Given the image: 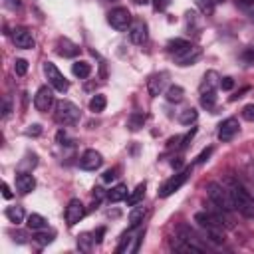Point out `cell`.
Masks as SVG:
<instances>
[{
    "label": "cell",
    "mask_w": 254,
    "mask_h": 254,
    "mask_svg": "<svg viewBox=\"0 0 254 254\" xmlns=\"http://www.w3.org/2000/svg\"><path fill=\"white\" fill-rule=\"evenodd\" d=\"M194 222L206 232V236L212 240V242H222V228L226 224V220L220 216V214H214V212H208V210H200L194 214Z\"/></svg>",
    "instance_id": "1"
},
{
    "label": "cell",
    "mask_w": 254,
    "mask_h": 254,
    "mask_svg": "<svg viewBox=\"0 0 254 254\" xmlns=\"http://www.w3.org/2000/svg\"><path fill=\"white\" fill-rule=\"evenodd\" d=\"M228 190H230L234 208H236L240 214H244L246 218H254V198H252L250 192L244 189V185H240L238 181L230 179V181H228Z\"/></svg>",
    "instance_id": "2"
},
{
    "label": "cell",
    "mask_w": 254,
    "mask_h": 254,
    "mask_svg": "<svg viewBox=\"0 0 254 254\" xmlns=\"http://www.w3.org/2000/svg\"><path fill=\"white\" fill-rule=\"evenodd\" d=\"M206 194H208L210 202H212L218 210H222V212H232V210H236L228 187H224V185L212 181V183L206 185Z\"/></svg>",
    "instance_id": "3"
},
{
    "label": "cell",
    "mask_w": 254,
    "mask_h": 254,
    "mask_svg": "<svg viewBox=\"0 0 254 254\" xmlns=\"http://www.w3.org/2000/svg\"><path fill=\"white\" fill-rule=\"evenodd\" d=\"M54 119L60 125H75L81 119V113L75 103H71L67 99H60L54 105Z\"/></svg>",
    "instance_id": "4"
},
{
    "label": "cell",
    "mask_w": 254,
    "mask_h": 254,
    "mask_svg": "<svg viewBox=\"0 0 254 254\" xmlns=\"http://www.w3.org/2000/svg\"><path fill=\"white\" fill-rule=\"evenodd\" d=\"M190 173H192V165H190V167H187L185 171L175 173L169 181H165V183H163V187L159 189V196H161V198H167V196H171L173 192H177V190L187 183V179L190 177Z\"/></svg>",
    "instance_id": "5"
},
{
    "label": "cell",
    "mask_w": 254,
    "mask_h": 254,
    "mask_svg": "<svg viewBox=\"0 0 254 254\" xmlns=\"http://www.w3.org/2000/svg\"><path fill=\"white\" fill-rule=\"evenodd\" d=\"M44 73H46V77H48V83L56 89V91H67V87H69V81L65 79V75L56 67V64H52V62H44Z\"/></svg>",
    "instance_id": "6"
},
{
    "label": "cell",
    "mask_w": 254,
    "mask_h": 254,
    "mask_svg": "<svg viewBox=\"0 0 254 254\" xmlns=\"http://www.w3.org/2000/svg\"><path fill=\"white\" fill-rule=\"evenodd\" d=\"M107 22L111 24V28L123 32V30H127V28L133 24V18H131V12H129L127 8L117 6V8H113V10L107 14Z\"/></svg>",
    "instance_id": "7"
},
{
    "label": "cell",
    "mask_w": 254,
    "mask_h": 254,
    "mask_svg": "<svg viewBox=\"0 0 254 254\" xmlns=\"http://www.w3.org/2000/svg\"><path fill=\"white\" fill-rule=\"evenodd\" d=\"M200 54H202V50H200L198 46H194V44L189 42L185 48H181L179 52L173 54V60H175L179 65H192V64L200 58Z\"/></svg>",
    "instance_id": "8"
},
{
    "label": "cell",
    "mask_w": 254,
    "mask_h": 254,
    "mask_svg": "<svg viewBox=\"0 0 254 254\" xmlns=\"http://www.w3.org/2000/svg\"><path fill=\"white\" fill-rule=\"evenodd\" d=\"M52 105H54V91H52L48 85L38 87V91H36V95H34V107H36L40 113H46V111H50Z\"/></svg>",
    "instance_id": "9"
},
{
    "label": "cell",
    "mask_w": 254,
    "mask_h": 254,
    "mask_svg": "<svg viewBox=\"0 0 254 254\" xmlns=\"http://www.w3.org/2000/svg\"><path fill=\"white\" fill-rule=\"evenodd\" d=\"M83 214H85L83 202H81L79 198H71V200L67 202V206H65V222H67V226L77 224V222L83 218Z\"/></svg>",
    "instance_id": "10"
},
{
    "label": "cell",
    "mask_w": 254,
    "mask_h": 254,
    "mask_svg": "<svg viewBox=\"0 0 254 254\" xmlns=\"http://www.w3.org/2000/svg\"><path fill=\"white\" fill-rule=\"evenodd\" d=\"M238 129H240V125H238V119H236V117L224 119V121L218 125V141H222V143L232 141V139L236 137Z\"/></svg>",
    "instance_id": "11"
},
{
    "label": "cell",
    "mask_w": 254,
    "mask_h": 254,
    "mask_svg": "<svg viewBox=\"0 0 254 254\" xmlns=\"http://www.w3.org/2000/svg\"><path fill=\"white\" fill-rule=\"evenodd\" d=\"M101 165H103V157H101V153L95 151V149H87V151H83V155L79 157V167H81L83 171H97Z\"/></svg>",
    "instance_id": "12"
},
{
    "label": "cell",
    "mask_w": 254,
    "mask_h": 254,
    "mask_svg": "<svg viewBox=\"0 0 254 254\" xmlns=\"http://www.w3.org/2000/svg\"><path fill=\"white\" fill-rule=\"evenodd\" d=\"M12 42H14V46L20 48V50H32V48L36 46L32 34H30L26 28H20V26L12 30Z\"/></svg>",
    "instance_id": "13"
},
{
    "label": "cell",
    "mask_w": 254,
    "mask_h": 254,
    "mask_svg": "<svg viewBox=\"0 0 254 254\" xmlns=\"http://www.w3.org/2000/svg\"><path fill=\"white\" fill-rule=\"evenodd\" d=\"M167 79H169V73H167V71H157V73L149 75V79H147V89H149V93H151L153 97L161 95V93L165 91Z\"/></svg>",
    "instance_id": "14"
},
{
    "label": "cell",
    "mask_w": 254,
    "mask_h": 254,
    "mask_svg": "<svg viewBox=\"0 0 254 254\" xmlns=\"http://www.w3.org/2000/svg\"><path fill=\"white\" fill-rule=\"evenodd\" d=\"M147 38H149V34H147V24H145L143 20H135V22L129 26V40H131L135 46H141V44L147 42Z\"/></svg>",
    "instance_id": "15"
},
{
    "label": "cell",
    "mask_w": 254,
    "mask_h": 254,
    "mask_svg": "<svg viewBox=\"0 0 254 254\" xmlns=\"http://www.w3.org/2000/svg\"><path fill=\"white\" fill-rule=\"evenodd\" d=\"M36 189V179L30 173H18L16 175V190L20 194H28Z\"/></svg>",
    "instance_id": "16"
},
{
    "label": "cell",
    "mask_w": 254,
    "mask_h": 254,
    "mask_svg": "<svg viewBox=\"0 0 254 254\" xmlns=\"http://www.w3.org/2000/svg\"><path fill=\"white\" fill-rule=\"evenodd\" d=\"M56 52L64 58H73L79 54V46H75L73 42H69L67 38H60L58 44H56Z\"/></svg>",
    "instance_id": "17"
},
{
    "label": "cell",
    "mask_w": 254,
    "mask_h": 254,
    "mask_svg": "<svg viewBox=\"0 0 254 254\" xmlns=\"http://www.w3.org/2000/svg\"><path fill=\"white\" fill-rule=\"evenodd\" d=\"M127 194H129V190H127V185H115V187H111V190L107 192V200L109 202H121V200H125L127 198Z\"/></svg>",
    "instance_id": "18"
},
{
    "label": "cell",
    "mask_w": 254,
    "mask_h": 254,
    "mask_svg": "<svg viewBox=\"0 0 254 254\" xmlns=\"http://www.w3.org/2000/svg\"><path fill=\"white\" fill-rule=\"evenodd\" d=\"M71 73H73L75 77H79V79H85V77H89V73H91V64H87V62H83V60H77V62L71 64Z\"/></svg>",
    "instance_id": "19"
},
{
    "label": "cell",
    "mask_w": 254,
    "mask_h": 254,
    "mask_svg": "<svg viewBox=\"0 0 254 254\" xmlns=\"http://www.w3.org/2000/svg\"><path fill=\"white\" fill-rule=\"evenodd\" d=\"M145 189H147V185H145V183H139V185H137V187L127 194V198H125V200H127V204H129V206L139 204V202L143 200V196H145Z\"/></svg>",
    "instance_id": "20"
},
{
    "label": "cell",
    "mask_w": 254,
    "mask_h": 254,
    "mask_svg": "<svg viewBox=\"0 0 254 254\" xmlns=\"http://www.w3.org/2000/svg\"><path fill=\"white\" fill-rule=\"evenodd\" d=\"M26 224H28V228L30 230H44L46 226H48V218H44L42 214H38V212H32L28 218H26Z\"/></svg>",
    "instance_id": "21"
},
{
    "label": "cell",
    "mask_w": 254,
    "mask_h": 254,
    "mask_svg": "<svg viewBox=\"0 0 254 254\" xmlns=\"http://www.w3.org/2000/svg\"><path fill=\"white\" fill-rule=\"evenodd\" d=\"M165 97H167L169 103H179V101H183V97H185V89H183L181 85H169V87L165 89Z\"/></svg>",
    "instance_id": "22"
},
{
    "label": "cell",
    "mask_w": 254,
    "mask_h": 254,
    "mask_svg": "<svg viewBox=\"0 0 254 254\" xmlns=\"http://www.w3.org/2000/svg\"><path fill=\"white\" fill-rule=\"evenodd\" d=\"M200 105L204 109H214V105H216V89H200Z\"/></svg>",
    "instance_id": "23"
},
{
    "label": "cell",
    "mask_w": 254,
    "mask_h": 254,
    "mask_svg": "<svg viewBox=\"0 0 254 254\" xmlns=\"http://www.w3.org/2000/svg\"><path fill=\"white\" fill-rule=\"evenodd\" d=\"M4 214H6V218H8L10 222H14V224H20V222L24 220V208L18 206V204H14V206H6Z\"/></svg>",
    "instance_id": "24"
},
{
    "label": "cell",
    "mask_w": 254,
    "mask_h": 254,
    "mask_svg": "<svg viewBox=\"0 0 254 254\" xmlns=\"http://www.w3.org/2000/svg\"><path fill=\"white\" fill-rule=\"evenodd\" d=\"M145 113H141V111H133L131 115H129V119H127V127L131 129V131H139L143 125H145Z\"/></svg>",
    "instance_id": "25"
},
{
    "label": "cell",
    "mask_w": 254,
    "mask_h": 254,
    "mask_svg": "<svg viewBox=\"0 0 254 254\" xmlns=\"http://www.w3.org/2000/svg\"><path fill=\"white\" fill-rule=\"evenodd\" d=\"M143 218H145V206H133V210L129 212V226H133V228H137L141 222H143Z\"/></svg>",
    "instance_id": "26"
},
{
    "label": "cell",
    "mask_w": 254,
    "mask_h": 254,
    "mask_svg": "<svg viewBox=\"0 0 254 254\" xmlns=\"http://www.w3.org/2000/svg\"><path fill=\"white\" fill-rule=\"evenodd\" d=\"M105 105H107V99H105V95H101V93H95V95L89 99V109H91L93 113H101V111L105 109Z\"/></svg>",
    "instance_id": "27"
},
{
    "label": "cell",
    "mask_w": 254,
    "mask_h": 254,
    "mask_svg": "<svg viewBox=\"0 0 254 254\" xmlns=\"http://www.w3.org/2000/svg\"><path fill=\"white\" fill-rule=\"evenodd\" d=\"M196 117H198V111H196L194 107H187V109H183V111L179 113V121H181L183 125H190V123H194Z\"/></svg>",
    "instance_id": "28"
},
{
    "label": "cell",
    "mask_w": 254,
    "mask_h": 254,
    "mask_svg": "<svg viewBox=\"0 0 254 254\" xmlns=\"http://www.w3.org/2000/svg\"><path fill=\"white\" fill-rule=\"evenodd\" d=\"M54 232H42V230H38V234L34 236V240L40 244V246H46V244H50L52 240H54Z\"/></svg>",
    "instance_id": "29"
},
{
    "label": "cell",
    "mask_w": 254,
    "mask_h": 254,
    "mask_svg": "<svg viewBox=\"0 0 254 254\" xmlns=\"http://www.w3.org/2000/svg\"><path fill=\"white\" fill-rule=\"evenodd\" d=\"M214 2H216V0H196V6L200 8L202 14H212V10H214Z\"/></svg>",
    "instance_id": "30"
},
{
    "label": "cell",
    "mask_w": 254,
    "mask_h": 254,
    "mask_svg": "<svg viewBox=\"0 0 254 254\" xmlns=\"http://www.w3.org/2000/svg\"><path fill=\"white\" fill-rule=\"evenodd\" d=\"M14 71H16L18 75H24V73L28 71V62H26V60H22V58H20V60H16V62H14Z\"/></svg>",
    "instance_id": "31"
},
{
    "label": "cell",
    "mask_w": 254,
    "mask_h": 254,
    "mask_svg": "<svg viewBox=\"0 0 254 254\" xmlns=\"http://www.w3.org/2000/svg\"><path fill=\"white\" fill-rule=\"evenodd\" d=\"M242 117L246 121H252L254 123V103H248V105L242 107Z\"/></svg>",
    "instance_id": "32"
},
{
    "label": "cell",
    "mask_w": 254,
    "mask_h": 254,
    "mask_svg": "<svg viewBox=\"0 0 254 254\" xmlns=\"http://www.w3.org/2000/svg\"><path fill=\"white\" fill-rule=\"evenodd\" d=\"M240 58L246 62V64H254V46H250V48H246L242 54H240Z\"/></svg>",
    "instance_id": "33"
},
{
    "label": "cell",
    "mask_w": 254,
    "mask_h": 254,
    "mask_svg": "<svg viewBox=\"0 0 254 254\" xmlns=\"http://www.w3.org/2000/svg\"><path fill=\"white\" fill-rule=\"evenodd\" d=\"M169 6H171V0H153V8L157 12H165Z\"/></svg>",
    "instance_id": "34"
},
{
    "label": "cell",
    "mask_w": 254,
    "mask_h": 254,
    "mask_svg": "<svg viewBox=\"0 0 254 254\" xmlns=\"http://www.w3.org/2000/svg\"><path fill=\"white\" fill-rule=\"evenodd\" d=\"M210 153H212V147H206V149H202V153L194 159V165H200V163H204L208 157H210Z\"/></svg>",
    "instance_id": "35"
},
{
    "label": "cell",
    "mask_w": 254,
    "mask_h": 254,
    "mask_svg": "<svg viewBox=\"0 0 254 254\" xmlns=\"http://www.w3.org/2000/svg\"><path fill=\"white\" fill-rule=\"evenodd\" d=\"M56 139H58V143H60V145H69V137L65 135V131H58Z\"/></svg>",
    "instance_id": "36"
},
{
    "label": "cell",
    "mask_w": 254,
    "mask_h": 254,
    "mask_svg": "<svg viewBox=\"0 0 254 254\" xmlns=\"http://www.w3.org/2000/svg\"><path fill=\"white\" fill-rule=\"evenodd\" d=\"M20 4H22V0H4V6H6L8 10H16V8H20Z\"/></svg>",
    "instance_id": "37"
},
{
    "label": "cell",
    "mask_w": 254,
    "mask_h": 254,
    "mask_svg": "<svg viewBox=\"0 0 254 254\" xmlns=\"http://www.w3.org/2000/svg\"><path fill=\"white\" fill-rule=\"evenodd\" d=\"M232 85H234L232 77H222V79H220V87H222V89H232Z\"/></svg>",
    "instance_id": "38"
},
{
    "label": "cell",
    "mask_w": 254,
    "mask_h": 254,
    "mask_svg": "<svg viewBox=\"0 0 254 254\" xmlns=\"http://www.w3.org/2000/svg\"><path fill=\"white\" fill-rule=\"evenodd\" d=\"M40 133H42V129H40V125H38V123L30 125V129H26V135H40Z\"/></svg>",
    "instance_id": "39"
},
{
    "label": "cell",
    "mask_w": 254,
    "mask_h": 254,
    "mask_svg": "<svg viewBox=\"0 0 254 254\" xmlns=\"http://www.w3.org/2000/svg\"><path fill=\"white\" fill-rule=\"evenodd\" d=\"M115 177H117V175H115V169H109V171H105V173H103V181H105V183L113 181Z\"/></svg>",
    "instance_id": "40"
},
{
    "label": "cell",
    "mask_w": 254,
    "mask_h": 254,
    "mask_svg": "<svg viewBox=\"0 0 254 254\" xmlns=\"http://www.w3.org/2000/svg\"><path fill=\"white\" fill-rule=\"evenodd\" d=\"M2 196L4 198H12V190H10V187L6 183H2Z\"/></svg>",
    "instance_id": "41"
},
{
    "label": "cell",
    "mask_w": 254,
    "mask_h": 254,
    "mask_svg": "<svg viewBox=\"0 0 254 254\" xmlns=\"http://www.w3.org/2000/svg\"><path fill=\"white\" fill-rule=\"evenodd\" d=\"M10 111H12L10 101H8V99H4V109H2V115H4V117H8V115H10Z\"/></svg>",
    "instance_id": "42"
},
{
    "label": "cell",
    "mask_w": 254,
    "mask_h": 254,
    "mask_svg": "<svg viewBox=\"0 0 254 254\" xmlns=\"http://www.w3.org/2000/svg\"><path fill=\"white\" fill-rule=\"evenodd\" d=\"M103 232H105V228H97V232L93 234V242H101V236H103Z\"/></svg>",
    "instance_id": "43"
}]
</instances>
